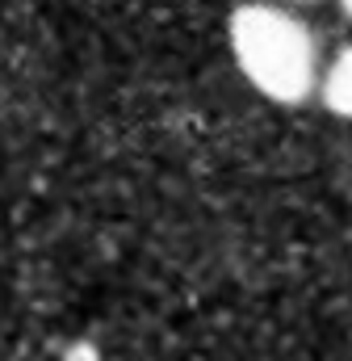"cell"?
Returning a JSON list of instances; mask_svg holds the SVG:
<instances>
[{"mask_svg": "<svg viewBox=\"0 0 352 361\" xmlns=\"http://www.w3.org/2000/svg\"><path fill=\"white\" fill-rule=\"evenodd\" d=\"M323 101L332 114L352 118V47L336 55V63L323 72Z\"/></svg>", "mask_w": 352, "mask_h": 361, "instance_id": "7a4b0ae2", "label": "cell"}, {"mask_svg": "<svg viewBox=\"0 0 352 361\" xmlns=\"http://www.w3.org/2000/svg\"><path fill=\"white\" fill-rule=\"evenodd\" d=\"M231 51L248 85L268 101L294 105L306 101L319 85L315 38L298 17L277 4H244L231 17Z\"/></svg>", "mask_w": 352, "mask_h": 361, "instance_id": "6da1fadb", "label": "cell"}, {"mask_svg": "<svg viewBox=\"0 0 352 361\" xmlns=\"http://www.w3.org/2000/svg\"><path fill=\"white\" fill-rule=\"evenodd\" d=\"M344 8H348V17H352V0H344Z\"/></svg>", "mask_w": 352, "mask_h": 361, "instance_id": "3957f363", "label": "cell"}]
</instances>
